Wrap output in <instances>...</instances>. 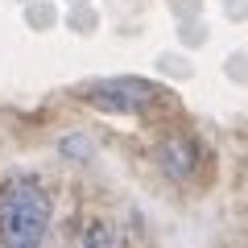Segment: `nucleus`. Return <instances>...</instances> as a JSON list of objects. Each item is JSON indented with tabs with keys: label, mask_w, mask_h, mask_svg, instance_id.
<instances>
[{
	"label": "nucleus",
	"mask_w": 248,
	"mask_h": 248,
	"mask_svg": "<svg viewBox=\"0 0 248 248\" xmlns=\"http://www.w3.org/2000/svg\"><path fill=\"white\" fill-rule=\"evenodd\" d=\"M161 166H166V174L186 178L190 170H195V145L186 141V137H174V141H166V145H161Z\"/></svg>",
	"instance_id": "nucleus-3"
},
{
	"label": "nucleus",
	"mask_w": 248,
	"mask_h": 248,
	"mask_svg": "<svg viewBox=\"0 0 248 248\" xmlns=\"http://www.w3.org/2000/svg\"><path fill=\"white\" fill-rule=\"evenodd\" d=\"M87 99L99 104V108H108V112H145L157 99V91L149 83H141V79H108L99 87H91Z\"/></svg>",
	"instance_id": "nucleus-2"
},
{
	"label": "nucleus",
	"mask_w": 248,
	"mask_h": 248,
	"mask_svg": "<svg viewBox=\"0 0 248 248\" xmlns=\"http://www.w3.org/2000/svg\"><path fill=\"white\" fill-rule=\"evenodd\" d=\"M83 240H87V244H108V240H116V236L108 228H91V232H83Z\"/></svg>",
	"instance_id": "nucleus-4"
},
{
	"label": "nucleus",
	"mask_w": 248,
	"mask_h": 248,
	"mask_svg": "<svg viewBox=\"0 0 248 248\" xmlns=\"http://www.w3.org/2000/svg\"><path fill=\"white\" fill-rule=\"evenodd\" d=\"M50 228V199L37 182L17 178L0 186V240L13 248H33Z\"/></svg>",
	"instance_id": "nucleus-1"
}]
</instances>
